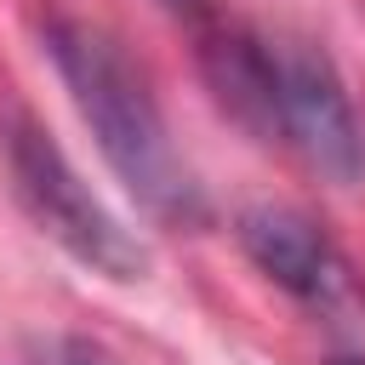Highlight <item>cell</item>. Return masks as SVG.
<instances>
[{"instance_id": "obj_1", "label": "cell", "mask_w": 365, "mask_h": 365, "mask_svg": "<svg viewBox=\"0 0 365 365\" xmlns=\"http://www.w3.org/2000/svg\"><path fill=\"white\" fill-rule=\"evenodd\" d=\"M46 51H51L80 120L91 125L108 171L137 194V205L177 228L205 222V194L188 177L182 154L171 148L160 103L148 91V80L137 74V63L120 51V40L86 17L57 11V17H46Z\"/></svg>"}, {"instance_id": "obj_5", "label": "cell", "mask_w": 365, "mask_h": 365, "mask_svg": "<svg viewBox=\"0 0 365 365\" xmlns=\"http://www.w3.org/2000/svg\"><path fill=\"white\" fill-rule=\"evenodd\" d=\"M205 74L217 97L257 131H274V68L268 46L251 34H211L205 40Z\"/></svg>"}, {"instance_id": "obj_7", "label": "cell", "mask_w": 365, "mask_h": 365, "mask_svg": "<svg viewBox=\"0 0 365 365\" xmlns=\"http://www.w3.org/2000/svg\"><path fill=\"white\" fill-rule=\"evenodd\" d=\"M331 365H365V359H359V354H336Z\"/></svg>"}, {"instance_id": "obj_2", "label": "cell", "mask_w": 365, "mask_h": 365, "mask_svg": "<svg viewBox=\"0 0 365 365\" xmlns=\"http://www.w3.org/2000/svg\"><path fill=\"white\" fill-rule=\"evenodd\" d=\"M0 148H6L17 205L29 211V222L46 240H57L80 268H91L103 279H143L148 274V251L137 245V234L91 194V182L74 171V160L57 148V137L29 108L0 114Z\"/></svg>"}, {"instance_id": "obj_4", "label": "cell", "mask_w": 365, "mask_h": 365, "mask_svg": "<svg viewBox=\"0 0 365 365\" xmlns=\"http://www.w3.org/2000/svg\"><path fill=\"white\" fill-rule=\"evenodd\" d=\"M240 245L279 291H291L314 314H348L359 302V285H354V268L342 262V251L325 240L319 222H308L291 205L240 211Z\"/></svg>"}, {"instance_id": "obj_6", "label": "cell", "mask_w": 365, "mask_h": 365, "mask_svg": "<svg viewBox=\"0 0 365 365\" xmlns=\"http://www.w3.org/2000/svg\"><path fill=\"white\" fill-rule=\"evenodd\" d=\"M46 365H125L114 348L91 342V336H51L46 342Z\"/></svg>"}, {"instance_id": "obj_3", "label": "cell", "mask_w": 365, "mask_h": 365, "mask_svg": "<svg viewBox=\"0 0 365 365\" xmlns=\"http://www.w3.org/2000/svg\"><path fill=\"white\" fill-rule=\"evenodd\" d=\"M274 68V125L285 143L331 182L365 177V131L342 91V74L314 46H268Z\"/></svg>"}, {"instance_id": "obj_8", "label": "cell", "mask_w": 365, "mask_h": 365, "mask_svg": "<svg viewBox=\"0 0 365 365\" xmlns=\"http://www.w3.org/2000/svg\"><path fill=\"white\" fill-rule=\"evenodd\" d=\"M165 6H171V11H188V6H200V0H165Z\"/></svg>"}]
</instances>
